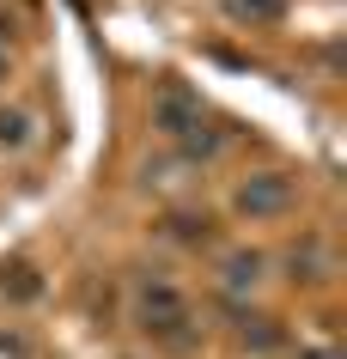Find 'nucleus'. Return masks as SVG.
<instances>
[{
    "instance_id": "9d476101",
    "label": "nucleus",
    "mask_w": 347,
    "mask_h": 359,
    "mask_svg": "<svg viewBox=\"0 0 347 359\" xmlns=\"http://www.w3.org/2000/svg\"><path fill=\"white\" fill-rule=\"evenodd\" d=\"M0 79H6V49H0Z\"/></svg>"
},
{
    "instance_id": "0eeeda50",
    "label": "nucleus",
    "mask_w": 347,
    "mask_h": 359,
    "mask_svg": "<svg viewBox=\"0 0 347 359\" xmlns=\"http://www.w3.org/2000/svg\"><path fill=\"white\" fill-rule=\"evenodd\" d=\"M158 231H165V238H177V244H207V219H195V213H171Z\"/></svg>"
},
{
    "instance_id": "6e6552de",
    "label": "nucleus",
    "mask_w": 347,
    "mask_h": 359,
    "mask_svg": "<svg viewBox=\"0 0 347 359\" xmlns=\"http://www.w3.org/2000/svg\"><path fill=\"white\" fill-rule=\"evenodd\" d=\"M238 19H250V25H274L280 13H287V0H226Z\"/></svg>"
},
{
    "instance_id": "20e7f679",
    "label": "nucleus",
    "mask_w": 347,
    "mask_h": 359,
    "mask_svg": "<svg viewBox=\"0 0 347 359\" xmlns=\"http://www.w3.org/2000/svg\"><path fill=\"white\" fill-rule=\"evenodd\" d=\"M213 280H219V292H226V299H250L256 286L268 280V256L238 244V250H226V256L213 262Z\"/></svg>"
},
{
    "instance_id": "7ed1b4c3",
    "label": "nucleus",
    "mask_w": 347,
    "mask_h": 359,
    "mask_svg": "<svg viewBox=\"0 0 347 359\" xmlns=\"http://www.w3.org/2000/svg\"><path fill=\"white\" fill-rule=\"evenodd\" d=\"M147 116H153L158 140H171V147H189L195 134L207 128V110H201V97L189 92V86H177V79H165L153 92V104H147Z\"/></svg>"
},
{
    "instance_id": "423d86ee",
    "label": "nucleus",
    "mask_w": 347,
    "mask_h": 359,
    "mask_svg": "<svg viewBox=\"0 0 347 359\" xmlns=\"http://www.w3.org/2000/svg\"><path fill=\"white\" fill-rule=\"evenodd\" d=\"M31 140H37V128H31V110L6 104V110H0V152H25Z\"/></svg>"
},
{
    "instance_id": "39448f33",
    "label": "nucleus",
    "mask_w": 347,
    "mask_h": 359,
    "mask_svg": "<svg viewBox=\"0 0 347 359\" xmlns=\"http://www.w3.org/2000/svg\"><path fill=\"white\" fill-rule=\"evenodd\" d=\"M0 299L37 304V299H43V274H37L31 262H0Z\"/></svg>"
},
{
    "instance_id": "f03ea898",
    "label": "nucleus",
    "mask_w": 347,
    "mask_h": 359,
    "mask_svg": "<svg viewBox=\"0 0 347 359\" xmlns=\"http://www.w3.org/2000/svg\"><path fill=\"white\" fill-rule=\"evenodd\" d=\"M292 208H299V189H292V177H280V170H250V177L231 183V213L250 219V226L287 219Z\"/></svg>"
},
{
    "instance_id": "1a4fd4ad",
    "label": "nucleus",
    "mask_w": 347,
    "mask_h": 359,
    "mask_svg": "<svg viewBox=\"0 0 347 359\" xmlns=\"http://www.w3.org/2000/svg\"><path fill=\"white\" fill-rule=\"evenodd\" d=\"M305 359H335V353H329V347H317V353H305Z\"/></svg>"
},
{
    "instance_id": "f257e3e1",
    "label": "nucleus",
    "mask_w": 347,
    "mask_h": 359,
    "mask_svg": "<svg viewBox=\"0 0 347 359\" xmlns=\"http://www.w3.org/2000/svg\"><path fill=\"white\" fill-rule=\"evenodd\" d=\"M128 317L135 329L153 347H189L195 341V311H189V292L165 274V268H140L128 280Z\"/></svg>"
}]
</instances>
